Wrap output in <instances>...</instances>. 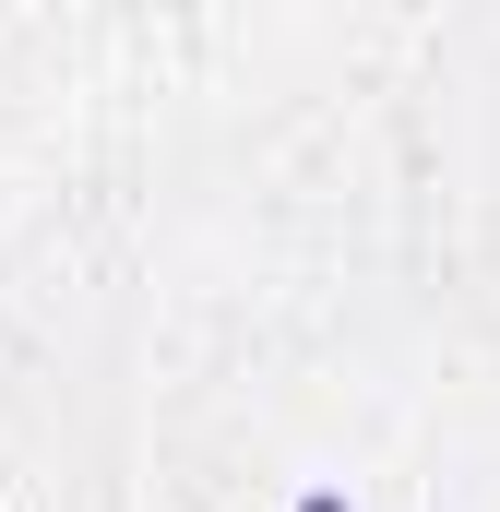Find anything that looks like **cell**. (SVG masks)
<instances>
[{
    "mask_svg": "<svg viewBox=\"0 0 500 512\" xmlns=\"http://www.w3.org/2000/svg\"><path fill=\"white\" fill-rule=\"evenodd\" d=\"M298 512H346V501H334V489H310V501H298Z\"/></svg>",
    "mask_w": 500,
    "mask_h": 512,
    "instance_id": "cell-1",
    "label": "cell"
}]
</instances>
